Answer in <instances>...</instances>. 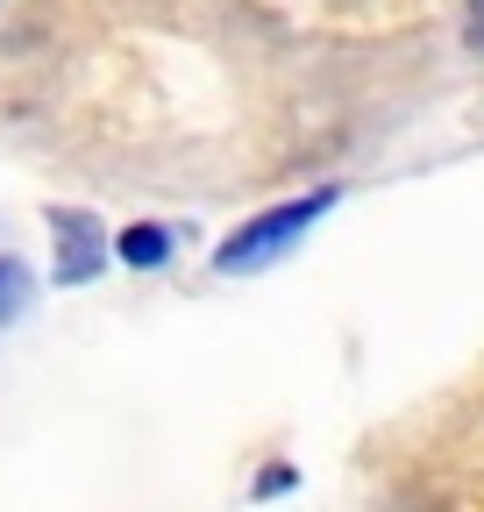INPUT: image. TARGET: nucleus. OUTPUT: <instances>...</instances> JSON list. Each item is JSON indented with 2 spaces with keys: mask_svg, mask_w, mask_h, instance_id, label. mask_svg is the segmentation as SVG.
Segmentation results:
<instances>
[{
  "mask_svg": "<svg viewBox=\"0 0 484 512\" xmlns=\"http://www.w3.org/2000/svg\"><path fill=\"white\" fill-rule=\"evenodd\" d=\"M470 50L484 57V0H470Z\"/></svg>",
  "mask_w": 484,
  "mask_h": 512,
  "instance_id": "5",
  "label": "nucleus"
},
{
  "mask_svg": "<svg viewBox=\"0 0 484 512\" xmlns=\"http://www.w3.org/2000/svg\"><path fill=\"white\" fill-rule=\"evenodd\" d=\"M328 207H335V192H307V200H285V207H271V214H257V221H242V228L214 249V271H228V278H235V271H264L271 256H285Z\"/></svg>",
  "mask_w": 484,
  "mask_h": 512,
  "instance_id": "1",
  "label": "nucleus"
},
{
  "mask_svg": "<svg viewBox=\"0 0 484 512\" xmlns=\"http://www.w3.org/2000/svg\"><path fill=\"white\" fill-rule=\"evenodd\" d=\"M29 306V264H15V256H0V320H15Z\"/></svg>",
  "mask_w": 484,
  "mask_h": 512,
  "instance_id": "4",
  "label": "nucleus"
},
{
  "mask_svg": "<svg viewBox=\"0 0 484 512\" xmlns=\"http://www.w3.org/2000/svg\"><path fill=\"white\" fill-rule=\"evenodd\" d=\"M50 228H57V285H93L100 264H107L100 221H86V214H72V207H57Z\"/></svg>",
  "mask_w": 484,
  "mask_h": 512,
  "instance_id": "2",
  "label": "nucleus"
},
{
  "mask_svg": "<svg viewBox=\"0 0 484 512\" xmlns=\"http://www.w3.org/2000/svg\"><path fill=\"white\" fill-rule=\"evenodd\" d=\"M171 256V235L157 228V221H136V228H121V264L129 271H157Z\"/></svg>",
  "mask_w": 484,
  "mask_h": 512,
  "instance_id": "3",
  "label": "nucleus"
}]
</instances>
